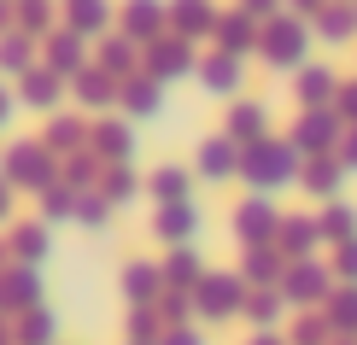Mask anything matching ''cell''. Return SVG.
<instances>
[{
	"mask_svg": "<svg viewBox=\"0 0 357 345\" xmlns=\"http://www.w3.org/2000/svg\"><path fill=\"white\" fill-rule=\"evenodd\" d=\"M24 339H29V345H47V339H53V322H47V316H36V322H29V334H24Z\"/></svg>",
	"mask_w": 357,
	"mask_h": 345,
	"instance_id": "obj_1",
	"label": "cell"
},
{
	"mask_svg": "<svg viewBox=\"0 0 357 345\" xmlns=\"http://www.w3.org/2000/svg\"><path fill=\"white\" fill-rule=\"evenodd\" d=\"M158 193H165V199H176V193H182V176L165 170V176H158Z\"/></svg>",
	"mask_w": 357,
	"mask_h": 345,
	"instance_id": "obj_2",
	"label": "cell"
},
{
	"mask_svg": "<svg viewBox=\"0 0 357 345\" xmlns=\"http://www.w3.org/2000/svg\"><path fill=\"white\" fill-rule=\"evenodd\" d=\"M170 345H199V339H188V334H176V339H170Z\"/></svg>",
	"mask_w": 357,
	"mask_h": 345,
	"instance_id": "obj_3",
	"label": "cell"
}]
</instances>
